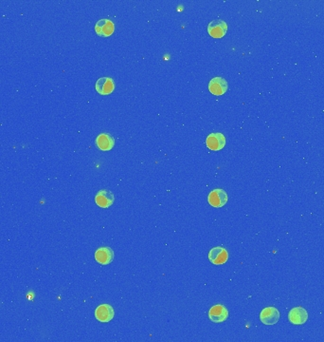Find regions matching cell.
I'll use <instances>...</instances> for the list:
<instances>
[{
  "label": "cell",
  "mask_w": 324,
  "mask_h": 342,
  "mask_svg": "<svg viewBox=\"0 0 324 342\" xmlns=\"http://www.w3.org/2000/svg\"><path fill=\"white\" fill-rule=\"evenodd\" d=\"M114 194L108 189H102L96 194V204L102 208L110 207L114 203Z\"/></svg>",
  "instance_id": "52a82bcc"
},
{
  "label": "cell",
  "mask_w": 324,
  "mask_h": 342,
  "mask_svg": "<svg viewBox=\"0 0 324 342\" xmlns=\"http://www.w3.org/2000/svg\"><path fill=\"white\" fill-rule=\"evenodd\" d=\"M228 318H229V311L222 304H216L212 306L209 311V319L214 323L226 322Z\"/></svg>",
  "instance_id": "3957f363"
},
{
  "label": "cell",
  "mask_w": 324,
  "mask_h": 342,
  "mask_svg": "<svg viewBox=\"0 0 324 342\" xmlns=\"http://www.w3.org/2000/svg\"><path fill=\"white\" fill-rule=\"evenodd\" d=\"M228 201V194L223 189H214L208 196V202L212 207L220 208L223 207Z\"/></svg>",
  "instance_id": "277c9868"
},
{
  "label": "cell",
  "mask_w": 324,
  "mask_h": 342,
  "mask_svg": "<svg viewBox=\"0 0 324 342\" xmlns=\"http://www.w3.org/2000/svg\"><path fill=\"white\" fill-rule=\"evenodd\" d=\"M260 320L266 325H274L280 320V312L275 307L264 308L260 314Z\"/></svg>",
  "instance_id": "ba28073f"
},
{
  "label": "cell",
  "mask_w": 324,
  "mask_h": 342,
  "mask_svg": "<svg viewBox=\"0 0 324 342\" xmlns=\"http://www.w3.org/2000/svg\"><path fill=\"white\" fill-rule=\"evenodd\" d=\"M114 81L110 77H102L96 82V90L101 95H109L114 91Z\"/></svg>",
  "instance_id": "8fae6325"
},
{
  "label": "cell",
  "mask_w": 324,
  "mask_h": 342,
  "mask_svg": "<svg viewBox=\"0 0 324 342\" xmlns=\"http://www.w3.org/2000/svg\"><path fill=\"white\" fill-rule=\"evenodd\" d=\"M288 320L295 325L305 324L308 320V313L303 307H295L290 310L288 314Z\"/></svg>",
  "instance_id": "7c38bea8"
},
{
  "label": "cell",
  "mask_w": 324,
  "mask_h": 342,
  "mask_svg": "<svg viewBox=\"0 0 324 342\" xmlns=\"http://www.w3.org/2000/svg\"><path fill=\"white\" fill-rule=\"evenodd\" d=\"M96 144L101 150L108 151L114 146V137L109 133H101L96 138Z\"/></svg>",
  "instance_id": "5bb4252c"
},
{
  "label": "cell",
  "mask_w": 324,
  "mask_h": 342,
  "mask_svg": "<svg viewBox=\"0 0 324 342\" xmlns=\"http://www.w3.org/2000/svg\"><path fill=\"white\" fill-rule=\"evenodd\" d=\"M114 316V309L109 304H102L96 308L95 318L98 322L107 323L113 320Z\"/></svg>",
  "instance_id": "7a4b0ae2"
},
{
  "label": "cell",
  "mask_w": 324,
  "mask_h": 342,
  "mask_svg": "<svg viewBox=\"0 0 324 342\" xmlns=\"http://www.w3.org/2000/svg\"><path fill=\"white\" fill-rule=\"evenodd\" d=\"M229 85L226 79L222 77H214L209 83V90L215 96H221L228 90Z\"/></svg>",
  "instance_id": "5b68a950"
},
{
  "label": "cell",
  "mask_w": 324,
  "mask_h": 342,
  "mask_svg": "<svg viewBox=\"0 0 324 342\" xmlns=\"http://www.w3.org/2000/svg\"><path fill=\"white\" fill-rule=\"evenodd\" d=\"M229 259L228 251L221 246L213 247L209 252V260L215 265H221L226 263Z\"/></svg>",
  "instance_id": "8992f818"
},
{
  "label": "cell",
  "mask_w": 324,
  "mask_h": 342,
  "mask_svg": "<svg viewBox=\"0 0 324 342\" xmlns=\"http://www.w3.org/2000/svg\"><path fill=\"white\" fill-rule=\"evenodd\" d=\"M206 144L208 148L213 151L221 150L226 145V138L222 133H210L206 139Z\"/></svg>",
  "instance_id": "30bf717a"
},
{
  "label": "cell",
  "mask_w": 324,
  "mask_h": 342,
  "mask_svg": "<svg viewBox=\"0 0 324 342\" xmlns=\"http://www.w3.org/2000/svg\"><path fill=\"white\" fill-rule=\"evenodd\" d=\"M115 31L114 23L110 19H101L96 23L95 32L99 36L108 37Z\"/></svg>",
  "instance_id": "9c48e42d"
},
{
  "label": "cell",
  "mask_w": 324,
  "mask_h": 342,
  "mask_svg": "<svg viewBox=\"0 0 324 342\" xmlns=\"http://www.w3.org/2000/svg\"><path fill=\"white\" fill-rule=\"evenodd\" d=\"M95 260L102 265H107L114 260V251L110 247H100L95 252Z\"/></svg>",
  "instance_id": "4fadbf2b"
},
{
  "label": "cell",
  "mask_w": 324,
  "mask_h": 342,
  "mask_svg": "<svg viewBox=\"0 0 324 342\" xmlns=\"http://www.w3.org/2000/svg\"><path fill=\"white\" fill-rule=\"evenodd\" d=\"M228 32V25L224 20L215 19L208 25V33L213 38H222Z\"/></svg>",
  "instance_id": "6da1fadb"
}]
</instances>
